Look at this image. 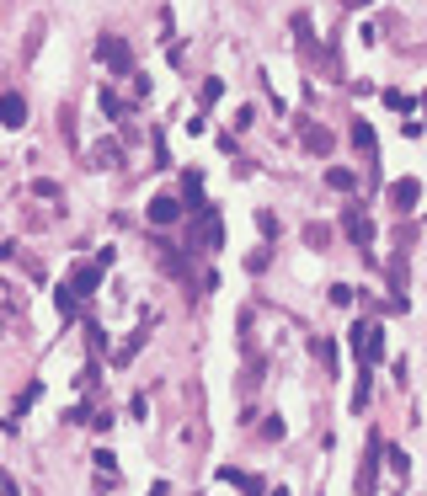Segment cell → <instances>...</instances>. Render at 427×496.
I'll return each instance as SVG.
<instances>
[{"instance_id": "cell-1", "label": "cell", "mask_w": 427, "mask_h": 496, "mask_svg": "<svg viewBox=\"0 0 427 496\" xmlns=\"http://www.w3.org/2000/svg\"><path fill=\"white\" fill-rule=\"evenodd\" d=\"M176 219H182V203L171 193H160L155 203H150V224H176Z\"/></svg>"}, {"instance_id": "cell-2", "label": "cell", "mask_w": 427, "mask_h": 496, "mask_svg": "<svg viewBox=\"0 0 427 496\" xmlns=\"http://www.w3.org/2000/svg\"><path fill=\"white\" fill-rule=\"evenodd\" d=\"M102 59H107L112 64V70H128V64H134V54H128V49H123V43H118V37H102Z\"/></svg>"}, {"instance_id": "cell-3", "label": "cell", "mask_w": 427, "mask_h": 496, "mask_svg": "<svg viewBox=\"0 0 427 496\" xmlns=\"http://www.w3.org/2000/svg\"><path fill=\"white\" fill-rule=\"evenodd\" d=\"M331 145H337V139H331V133L320 128V123H305V150H310V155H326Z\"/></svg>"}, {"instance_id": "cell-4", "label": "cell", "mask_w": 427, "mask_h": 496, "mask_svg": "<svg viewBox=\"0 0 427 496\" xmlns=\"http://www.w3.org/2000/svg\"><path fill=\"white\" fill-rule=\"evenodd\" d=\"M0 118H6V128H22L27 102H22V97H0Z\"/></svg>"}, {"instance_id": "cell-5", "label": "cell", "mask_w": 427, "mask_h": 496, "mask_svg": "<svg viewBox=\"0 0 427 496\" xmlns=\"http://www.w3.org/2000/svg\"><path fill=\"white\" fill-rule=\"evenodd\" d=\"M416 198H422V187H416L411 176H406V182H395V187H390V203H395V208H411Z\"/></svg>"}, {"instance_id": "cell-6", "label": "cell", "mask_w": 427, "mask_h": 496, "mask_svg": "<svg viewBox=\"0 0 427 496\" xmlns=\"http://www.w3.org/2000/svg\"><path fill=\"white\" fill-rule=\"evenodd\" d=\"M342 224H347V235H353L358 246H368V235H374V224H368V219L358 214V208H353V214H347V219H342Z\"/></svg>"}, {"instance_id": "cell-7", "label": "cell", "mask_w": 427, "mask_h": 496, "mask_svg": "<svg viewBox=\"0 0 427 496\" xmlns=\"http://www.w3.org/2000/svg\"><path fill=\"white\" fill-rule=\"evenodd\" d=\"M353 145L363 150V155H374V133H368V123H353Z\"/></svg>"}, {"instance_id": "cell-8", "label": "cell", "mask_w": 427, "mask_h": 496, "mask_svg": "<svg viewBox=\"0 0 427 496\" xmlns=\"http://www.w3.org/2000/svg\"><path fill=\"white\" fill-rule=\"evenodd\" d=\"M326 182L337 187V193H353V171H326Z\"/></svg>"}, {"instance_id": "cell-9", "label": "cell", "mask_w": 427, "mask_h": 496, "mask_svg": "<svg viewBox=\"0 0 427 496\" xmlns=\"http://www.w3.org/2000/svg\"><path fill=\"white\" fill-rule=\"evenodd\" d=\"M422 107H427V97H422Z\"/></svg>"}]
</instances>
